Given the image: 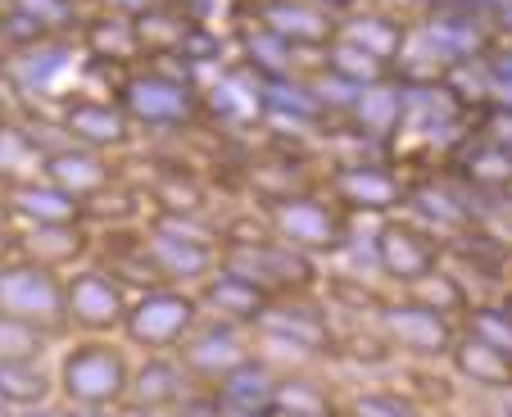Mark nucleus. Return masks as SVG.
<instances>
[{"mask_svg":"<svg viewBox=\"0 0 512 417\" xmlns=\"http://www.w3.org/2000/svg\"><path fill=\"white\" fill-rule=\"evenodd\" d=\"M0 318H19L28 327L68 340V309H64V272H50L32 259L14 254L0 263Z\"/></svg>","mask_w":512,"mask_h":417,"instance_id":"39448f33","label":"nucleus"},{"mask_svg":"<svg viewBox=\"0 0 512 417\" xmlns=\"http://www.w3.org/2000/svg\"><path fill=\"white\" fill-rule=\"evenodd\" d=\"M14 417H64V408L46 404V408H28V413H14Z\"/></svg>","mask_w":512,"mask_h":417,"instance_id":"49530a36","label":"nucleus"},{"mask_svg":"<svg viewBox=\"0 0 512 417\" xmlns=\"http://www.w3.org/2000/svg\"><path fill=\"white\" fill-rule=\"evenodd\" d=\"M254 100H259V114L272 123H290V127H322L327 123V109H322L318 91L309 78H295V73H277V78H254Z\"/></svg>","mask_w":512,"mask_h":417,"instance_id":"412c9836","label":"nucleus"},{"mask_svg":"<svg viewBox=\"0 0 512 417\" xmlns=\"http://www.w3.org/2000/svg\"><path fill=\"white\" fill-rule=\"evenodd\" d=\"M223 408H272V395H277V377L263 368L259 359L241 363L232 377H223L209 390Z\"/></svg>","mask_w":512,"mask_h":417,"instance_id":"473e14b6","label":"nucleus"},{"mask_svg":"<svg viewBox=\"0 0 512 417\" xmlns=\"http://www.w3.org/2000/svg\"><path fill=\"white\" fill-rule=\"evenodd\" d=\"M309 5H318L322 14H349L354 10V0H309Z\"/></svg>","mask_w":512,"mask_h":417,"instance_id":"37998d69","label":"nucleus"},{"mask_svg":"<svg viewBox=\"0 0 512 417\" xmlns=\"http://www.w3.org/2000/svg\"><path fill=\"white\" fill-rule=\"evenodd\" d=\"M245 46V64L254 68V78H277V73H295V50L286 46L281 37H272L268 28H245L241 37Z\"/></svg>","mask_w":512,"mask_h":417,"instance_id":"c9c22d12","label":"nucleus"},{"mask_svg":"<svg viewBox=\"0 0 512 417\" xmlns=\"http://www.w3.org/2000/svg\"><path fill=\"white\" fill-rule=\"evenodd\" d=\"M14 259V223L5 214H0V263Z\"/></svg>","mask_w":512,"mask_h":417,"instance_id":"a19ab883","label":"nucleus"},{"mask_svg":"<svg viewBox=\"0 0 512 417\" xmlns=\"http://www.w3.org/2000/svg\"><path fill=\"white\" fill-rule=\"evenodd\" d=\"M372 322H377L381 345H390L395 354L417 359V363H445L449 350H454V340H458V322L440 318V313L422 309V304L404 300V295L377 304V309H372Z\"/></svg>","mask_w":512,"mask_h":417,"instance_id":"6e6552de","label":"nucleus"},{"mask_svg":"<svg viewBox=\"0 0 512 417\" xmlns=\"http://www.w3.org/2000/svg\"><path fill=\"white\" fill-rule=\"evenodd\" d=\"M118 105L132 118V127H150V132H182L200 118V91L191 78L168 73L159 64L127 68L118 82Z\"/></svg>","mask_w":512,"mask_h":417,"instance_id":"7ed1b4c3","label":"nucleus"},{"mask_svg":"<svg viewBox=\"0 0 512 417\" xmlns=\"http://www.w3.org/2000/svg\"><path fill=\"white\" fill-rule=\"evenodd\" d=\"M372 263L395 291H408L413 282L431 277L435 268H445V241L417 227L413 218L390 214L381 218L377 236H372Z\"/></svg>","mask_w":512,"mask_h":417,"instance_id":"1a4fd4ad","label":"nucleus"},{"mask_svg":"<svg viewBox=\"0 0 512 417\" xmlns=\"http://www.w3.org/2000/svg\"><path fill=\"white\" fill-rule=\"evenodd\" d=\"M250 186H254V195H259V204L318 191V182L309 177V168H304L300 155H277V159H259V164H250Z\"/></svg>","mask_w":512,"mask_h":417,"instance_id":"7c9ffc66","label":"nucleus"},{"mask_svg":"<svg viewBox=\"0 0 512 417\" xmlns=\"http://www.w3.org/2000/svg\"><path fill=\"white\" fill-rule=\"evenodd\" d=\"M499 304H503V309H508V313H512V282H508V286H503V295H499Z\"/></svg>","mask_w":512,"mask_h":417,"instance_id":"09e8293b","label":"nucleus"},{"mask_svg":"<svg viewBox=\"0 0 512 417\" xmlns=\"http://www.w3.org/2000/svg\"><path fill=\"white\" fill-rule=\"evenodd\" d=\"M345 118L354 127V136H368V141L399 136V123H404V87H399V78L381 82V87H363Z\"/></svg>","mask_w":512,"mask_h":417,"instance_id":"5701e85b","label":"nucleus"},{"mask_svg":"<svg viewBox=\"0 0 512 417\" xmlns=\"http://www.w3.org/2000/svg\"><path fill=\"white\" fill-rule=\"evenodd\" d=\"M145 10H155V0H100V14H118V19H141Z\"/></svg>","mask_w":512,"mask_h":417,"instance_id":"ea45409f","label":"nucleus"},{"mask_svg":"<svg viewBox=\"0 0 512 417\" xmlns=\"http://www.w3.org/2000/svg\"><path fill=\"white\" fill-rule=\"evenodd\" d=\"M173 359L182 363V372L191 377L195 390H213L223 377H232L241 363H250V331L232 327L218 318H200L191 327V336L173 350Z\"/></svg>","mask_w":512,"mask_h":417,"instance_id":"9b49d317","label":"nucleus"},{"mask_svg":"<svg viewBox=\"0 0 512 417\" xmlns=\"http://www.w3.org/2000/svg\"><path fill=\"white\" fill-rule=\"evenodd\" d=\"M458 177L472 195H503L512 182V150L476 136L458 150Z\"/></svg>","mask_w":512,"mask_h":417,"instance_id":"a878e982","label":"nucleus"},{"mask_svg":"<svg viewBox=\"0 0 512 417\" xmlns=\"http://www.w3.org/2000/svg\"><path fill=\"white\" fill-rule=\"evenodd\" d=\"M132 363L114 336H78L59 354L55 399L64 408H123Z\"/></svg>","mask_w":512,"mask_h":417,"instance_id":"f03ea898","label":"nucleus"},{"mask_svg":"<svg viewBox=\"0 0 512 417\" xmlns=\"http://www.w3.org/2000/svg\"><path fill=\"white\" fill-rule=\"evenodd\" d=\"M0 399H5L14 413H28V408L55 404V368H50L46 359H41V363L0 359Z\"/></svg>","mask_w":512,"mask_h":417,"instance_id":"bb28decb","label":"nucleus"},{"mask_svg":"<svg viewBox=\"0 0 512 417\" xmlns=\"http://www.w3.org/2000/svg\"><path fill=\"white\" fill-rule=\"evenodd\" d=\"M218 268L254 282L272 300H281V295H313V286H318V263L304 259L290 245H281L263 223L259 227L227 223L218 232Z\"/></svg>","mask_w":512,"mask_h":417,"instance_id":"f257e3e1","label":"nucleus"},{"mask_svg":"<svg viewBox=\"0 0 512 417\" xmlns=\"http://www.w3.org/2000/svg\"><path fill=\"white\" fill-rule=\"evenodd\" d=\"M250 331H272L281 340H295L304 350L322 354L327 359L331 345H336V331H331V318L322 313V304H313L309 295H281L263 309V318L254 322Z\"/></svg>","mask_w":512,"mask_h":417,"instance_id":"6ab92c4d","label":"nucleus"},{"mask_svg":"<svg viewBox=\"0 0 512 417\" xmlns=\"http://www.w3.org/2000/svg\"><path fill=\"white\" fill-rule=\"evenodd\" d=\"M0 214L14 227H68V223H87V204L73 200L59 186H50L46 177H28V182L0 186Z\"/></svg>","mask_w":512,"mask_h":417,"instance_id":"ddd939ff","label":"nucleus"},{"mask_svg":"<svg viewBox=\"0 0 512 417\" xmlns=\"http://www.w3.org/2000/svg\"><path fill=\"white\" fill-rule=\"evenodd\" d=\"M218 417H281L277 408H223L218 404Z\"/></svg>","mask_w":512,"mask_h":417,"instance_id":"79ce46f5","label":"nucleus"},{"mask_svg":"<svg viewBox=\"0 0 512 417\" xmlns=\"http://www.w3.org/2000/svg\"><path fill=\"white\" fill-rule=\"evenodd\" d=\"M64 309L68 331H78V336H123L132 295L100 263H82V268L64 272Z\"/></svg>","mask_w":512,"mask_h":417,"instance_id":"9d476101","label":"nucleus"},{"mask_svg":"<svg viewBox=\"0 0 512 417\" xmlns=\"http://www.w3.org/2000/svg\"><path fill=\"white\" fill-rule=\"evenodd\" d=\"M263 227L281 245L300 250L313 263L322 254H340L349 245V214L336 209L322 191H304V195H286V200L263 204Z\"/></svg>","mask_w":512,"mask_h":417,"instance_id":"20e7f679","label":"nucleus"},{"mask_svg":"<svg viewBox=\"0 0 512 417\" xmlns=\"http://www.w3.org/2000/svg\"><path fill=\"white\" fill-rule=\"evenodd\" d=\"M458 331H467V336H476L481 345H490V350L512 359V313L503 309L499 300H472L467 313L458 318Z\"/></svg>","mask_w":512,"mask_h":417,"instance_id":"f704fd0d","label":"nucleus"},{"mask_svg":"<svg viewBox=\"0 0 512 417\" xmlns=\"http://www.w3.org/2000/svg\"><path fill=\"white\" fill-rule=\"evenodd\" d=\"M200 300L195 291H182V286H159V291H141L132 295V309H127L123 322V340L136 345L141 354H173L191 327L200 322Z\"/></svg>","mask_w":512,"mask_h":417,"instance_id":"0eeeda50","label":"nucleus"},{"mask_svg":"<svg viewBox=\"0 0 512 417\" xmlns=\"http://www.w3.org/2000/svg\"><path fill=\"white\" fill-rule=\"evenodd\" d=\"M404 218H413L417 227H426L440 241H454L476 227V204L467 186L458 191L449 182H413L404 200Z\"/></svg>","mask_w":512,"mask_h":417,"instance_id":"2eb2a0df","label":"nucleus"},{"mask_svg":"<svg viewBox=\"0 0 512 417\" xmlns=\"http://www.w3.org/2000/svg\"><path fill=\"white\" fill-rule=\"evenodd\" d=\"M0 417H14V408H10V404H5V399H0Z\"/></svg>","mask_w":512,"mask_h":417,"instance_id":"8fccbe9b","label":"nucleus"},{"mask_svg":"<svg viewBox=\"0 0 512 417\" xmlns=\"http://www.w3.org/2000/svg\"><path fill=\"white\" fill-rule=\"evenodd\" d=\"M82 46L96 59H118V64H136L145 55L141 37H136L132 19H118V14H96V19H82Z\"/></svg>","mask_w":512,"mask_h":417,"instance_id":"c756f323","label":"nucleus"},{"mask_svg":"<svg viewBox=\"0 0 512 417\" xmlns=\"http://www.w3.org/2000/svg\"><path fill=\"white\" fill-rule=\"evenodd\" d=\"M254 23L268 28L272 37H281L295 55H300V50H318L322 55L340 32L336 14H322L318 5H309V0H259Z\"/></svg>","mask_w":512,"mask_h":417,"instance_id":"dca6fc26","label":"nucleus"},{"mask_svg":"<svg viewBox=\"0 0 512 417\" xmlns=\"http://www.w3.org/2000/svg\"><path fill=\"white\" fill-rule=\"evenodd\" d=\"M5 68H10V46L0 41V78H5Z\"/></svg>","mask_w":512,"mask_h":417,"instance_id":"de8ad7c7","label":"nucleus"},{"mask_svg":"<svg viewBox=\"0 0 512 417\" xmlns=\"http://www.w3.org/2000/svg\"><path fill=\"white\" fill-rule=\"evenodd\" d=\"M5 10H14V14H23V19H32L37 28H46L50 37H68L73 28L82 32L78 0H5Z\"/></svg>","mask_w":512,"mask_h":417,"instance_id":"4c0bfd02","label":"nucleus"},{"mask_svg":"<svg viewBox=\"0 0 512 417\" xmlns=\"http://www.w3.org/2000/svg\"><path fill=\"white\" fill-rule=\"evenodd\" d=\"M449 368H454L458 381H467L472 390H485V395H512V359L490 345H481L476 336L458 331L454 350H449Z\"/></svg>","mask_w":512,"mask_h":417,"instance_id":"4be33fe9","label":"nucleus"},{"mask_svg":"<svg viewBox=\"0 0 512 417\" xmlns=\"http://www.w3.org/2000/svg\"><path fill=\"white\" fill-rule=\"evenodd\" d=\"M336 37L354 41V46H363L377 59H386L390 68L399 64V55H404V46H408V28L399 19H390V14H381V10H349L345 19H340Z\"/></svg>","mask_w":512,"mask_h":417,"instance_id":"393cba45","label":"nucleus"},{"mask_svg":"<svg viewBox=\"0 0 512 417\" xmlns=\"http://www.w3.org/2000/svg\"><path fill=\"white\" fill-rule=\"evenodd\" d=\"M41 177L82 204L118 186V168L109 164V155H96V150L73 146V141H59V146H50L41 155Z\"/></svg>","mask_w":512,"mask_h":417,"instance_id":"4468645a","label":"nucleus"},{"mask_svg":"<svg viewBox=\"0 0 512 417\" xmlns=\"http://www.w3.org/2000/svg\"><path fill=\"white\" fill-rule=\"evenodd\" d=\"M73 55H78V50H73V41L68 37H46V41H37V46L14 50L5 78H10L19 91H46L50 82L73 64Z\"/></svg>","mask_w":512,"mask_h":417,"instance_id":"b1692460","label":"nucleus"},{"mask_svg":"<svg viewBox=\"0 0 512 417\" xmlns=\"http://www.w3.org/2000/svg\"><path fill=\"white\" fill-rule=\"evenodd\" d=\"M345 417H426L413 399L395 395V390H358L345 404Z\"/></svg>","mask_w":512,"mask_h":417,"instance_id":"58836bf2","label":"nucleus"},{"mask_svg":"<svg viewBox=\"0 0 512 417\" xmlns=\"http://www.w3.org/2000/svg\"><path fill=\"white\" fill-rule=\"evenodd\" d=\"M50 345H59V340L46 336V331L28 327L19 318H0V359L41 363V359H50Z\"/></svg>","mask_w":512,"mask_h":417,"instance_id":"e433bc0d","label":"nucleus"},{"mask_svg":"<svg viewBox=\"0 0 512 417\" xmlns=\"http://www.w3.org/2000/svg\"><path fill=\"white\" fill-rule=\"evenodd\" d=\"M150 200L159 218H209V191L200 186V177L182 168H159L150 182Z\"/></svg>","mask_w":512,"mask_h":417,"instance_id":"cd10ccee","label":"nucleus"},{"mask_svg":"<svg viewBox=\"0 0 512 417\" xmlns=\"http://www.w3.org/2000/svg\"><path fill=\"white\" fill-rule=\"evenodd\" d=\"M64 417H118V408H64Z\"/></svg>","mask_w":512,"mask_h":417,"instance_id":"a18cd8bd","label":"nucleus"},{"mask_svg":"<svg viewBox=\"0 0 512 417\" xmlns=\"http://www.w3.org/2000/svg\"><path fill=\"white\" fill-rule=\"evenodd\" d=\"M195 300H200L204 318H218V322H232V327L250 331L254 322L263 318V309L272 304V295H263L259 286L245 282V277H236V272L218 268L195 286Z\"/></svg>","mask_w":512,"mask_h":417,"instance_id":"aec40b11","label":"nucleus"},{"mask_svg":"<svg viewBox=\"0 0 512 417\" xmlns=\"http://www.w3.org/2000/svg\"><path fill=\"white\" fill-rule=\"evenodd\" d=\"M14 254L32 259L50 272H73L82 263H91L96 254V232L87 223L68 227H14Z\"/></svg>","mask_w":512,"mask_h":417,"instance_id":"f3484780","label":"nucleus"},{"mask_svg":"<svg viewBox=\"0 0 512 417\" xmlns=\"http://www.w3.org/2000/svg\"><path fill=\"white\" fill-rule=\"evenodd\" d=\"M41 177V141L32 136V127L0 123V186L28 182Z\"/></svg>","mask_w":512,"mask_h":417,"instance_id":"72a5a7b5","label":"nucleus"},{"mask_svg":"<svg viewBox=\"0 0 512 417\" xmlns=\"http://www.w3.org/2000/svg\"><path fill=\"white\" fill-rule=\"evenodd\" d=\"M408 177L395 173L386 159H336L322 173V195L345 214H404Z\"/></svg>","mask_w":512,"mask_h":417,"instance_id":"423d86ee","label":"nucleus"},{"mask_svg":"<svg viewBox=\"0 0 512 417\" xmlns=\"http://www.w3.org/2000/svg\"><path fill=\"white\" fill-rule=\"evenodd\" d=\"M322 73H331V78H340V82H349V87H381V82H390L395 78V68L386 64V59H377V55H368L363 46H354V41H345V37H336L327 50H322Z\"/></svg>","mask_w":512,"mask_h":417,"instance_id":"c85d7f7f","label":"nucleus"},{"mask_svg":"<svg viewBox=\"0 0 512 417\" xmlns=\"http://www.w3.org/2000/svg\"><path fill=\"white\" fill-rule=\"evenodd\" d=\"M404 300L422 304V309L440 313V318L458 322L467 313V304H472V291H467V277L463 272H449V268H435L431 277H422V282H413L408 291H399Z\"/></svg>","mask_w":512,"mask_h":417,"instance_id":"2f4dec72","label":"nucleus"},{"mask_svg":"<svg viewBox=\"0 0 512 417\" xmlns=\"http://www.w3.org/2000/svg\"><path fill=\"white\" fill-rule=\"evenodd\" d=\"M186 395H195L191 377L182 372V363L173 354H145L141 363L132 368V381H127V404L136 413H150V417H164L182 404Z\"/></svg>","mask_w":512,"mask_h":417,"instance_id":"a211bd4d","label":"nucleus"},{"mask_svg":"<svg viewBox=\"0 0 512 417\" xmlns=\"http://www.w3.org/2000/svg\"><path fill=\"white\" fill-rule=\"evenodd\" d=\"M494 78H499V87H503V82L512 87V50L503 59H494Z\"/></svg>","mask_w":512,"mask_h":417,"instance_id":"c03bdc74","label":"nucleus"},{"mask_svg":"<svg viewBox=\"0 0 512 417\" xmlns=\"http://www.w3.org/2000/svg\"><path fill=\"white\" fill-rule=\"evenodd\" d=\"M59 132L73 146H87L96 155H118L132 146V118L123 114L118 100H100V96H68L59 105Z\"/></svg>","mask_w":512,"mask_h":417,"instance_id":"f8f14e48","label":"nucleus"}]
</instances>
